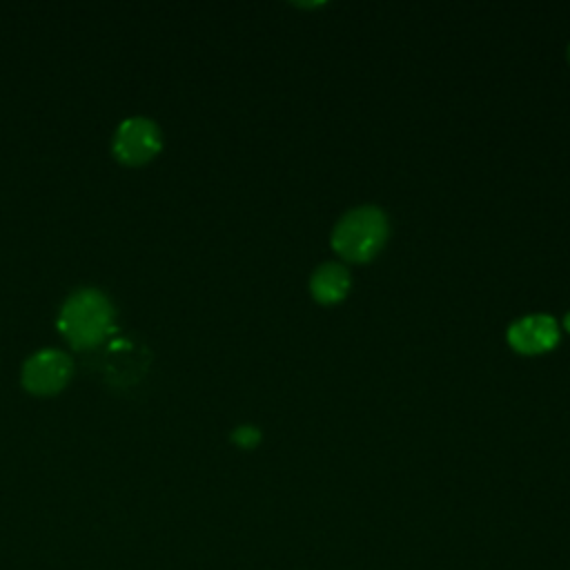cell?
I'll list each match as a JSON object with an SVG mask.
<instances>
[{
    "label": "cell",
    "mask_w": 570,
    "mask_h": 570,
    "mask_svg": "<svg viewBox=\"0 0 570 570\" xmlns=\"http://www.w3.org/2000/svg\"><path fill=\"white\" fill-rule=\"evenodd\" d=\"M58 330L76 350L96 347L114 332V305L100 289L82 287L62 303Z\"/></svg>",
    "instance_id": "1"
},
{
    "label": "cell",
    "mask_w": 570,
    "mask_h": 570,
    "mask_svg": "<svg viewBox=\"0 0 570 570\" xmlns=\"http://www.w3.org/2000/svg\"><path fill=\"white\" fill-rule=\"evenodd\" d=\"M387 216L374 205H361L341 216L332 232V249L350 263L372 261L387 240Z\"/></svg>",
    "instance_id": "2"
},
{
    "label": "cell",
    "mask_w": 570,
    "mask_h": 570,
    "mask_svg": "<svg viewBox=\"0 0 570 570\" xmlns=\"http://www.w3.org/2000/svg\"><path fill=\"white\" fill-rule=\"evenodd\" d=\"M114 156L125 165H145L163 147V134L158 125L145 116H131L122 120L114 134Z\"/></svg>",
    "instance_id": "3"
},
{
    "label": "cell",
    "mask_w": 570,
    "mask_h": 570,
    "mask_svg": "<svg viewBox=\"0 0 570 570\" xmlns=\"http://www.w3.org/2000/svg\"><path fill=\"white\" fill-rule=\"evenodd\" d=\"M73 363L62 350L45 347L31 354L22 365V385L38 396L58 394L71 379Z\"/></svg>",
    "instance_id": "4"
},
{
    "label": "cell",
    "mask_w": 570,
    "mask_h": 570,
    "mask_svg": "<svg viewBox=\"0 0 570 570\" xmlns=\"http://www.w3.org/2000/svg\"><path fill=\"white\" fill-rule=\"evenodd\" d=\"M508 343L514 352L534 356L559 343V323L550 314H528L508 327Z\"/></svg>",
    "instance_id": "5"
},
{
    "label": "cell",
    "mask_w": 570,
    "mask_h": 570,
    "mask_svg": "<svg viewBox=\"0 0 570 570\" xmlns=\"http://www.w3.org/2000/svg\"><path fill=\"white\" fill-rule=\"evenodd\" d=\"M352 276L341 263H323L309 278V292L321 305H334L350 292Z\"/></svg>",
    "instance_id": "6"
},
{
    "label": "cell",
    "mask_w": 570,
    "mask_h": 570,
    "mask_svg": "<svg viewBox=\"0 0 570 570\" xmlns=\"http://www.w3.org/2000/svg\"><path fill=\"white\" fill-rule=\"evenodd\" d=\"M232 441L240 448H254L261 441V432L254 425H238L232 432Z\"/></svg>",
    "instance_id": "7"
},
{
    "label": "cell",
    "mask_w": 570,
    "mask_h": 570,
    "mask_svg": "<svg viewBox=\"0 0 570 570\" xmlns=\"http://www.w3.org/2000/svg\"><path fill=\"white\" fill-rule=\"evenodd\" d=\"M563 327L570 332V312L563 316Z\"/></svg>",
    "instance_id": "8"
},
{
    "label": "cell",
    "mask_w": 570,
    "mask_h": 570,
    "mask_svg": "<svg viewBox=\"0 0 570 570\" xmlns=\"http://www.w3.org/2000/svg\"><path fill=\"white\" fill-rule=\"evenodd\" d=\"M568 58H570V47H568Z\"/></svg>",
    "instance_id": "9"
}]
</instances>
